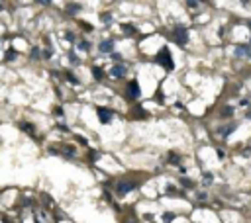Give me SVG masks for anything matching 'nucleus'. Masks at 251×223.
<instances>
[{
	"instance_id": "19",
	"label": "nucleus",
	"mask_w": 251,
	"mask_h": 223,
	"mask_svg": "<svg viewBox=\"0 0 251 223\" xmlns=\"http://www.w3.org/2000/svg\"><path fill=\"white\" fill-rule=\"evenodd\" d=\"M32 59H39V49H38V47L32 49Z\"/></svg>"
},
{
	"instance_id": "3",
	"label": "nucleus",
	"mask_w": 251,
	"mask_h": 223,
	"mask_svg": "<svg viewBox=\"0 0 251 223\" xmlns=\"http://www.w3.org/2000/svg\"><path fill=\"white\" fill-rule=\"evenodd\" d=\"M137 186V182H134V180H124V182H118V194L120 196H124V194H128V192H131Z\"/></svg>"
},
{
	"instance_id": "11",
	"label": "nucleus",
	"mask_w": 251,
	"mask_h": 223,
	"mask_svg": "<svg viewBox=\"0 0 251 223\" xmlns=\"http://www.w3.org/2000/svg\"><path fill=\"white\" fill-rule=\"evenodd\" d=\"M92 77L96 78V80H102V77H104V74H102V69H100V67H92Z\"/></svg>"
},
{
	"instance_id": "7",
	"label": "nucleus",
	"mask_w": 251,
	"mask_h": 223,
	"mask_svg": "<svg viewBox=\"0 0 251 223\" xmlns=\"http://www.w3.org/2000/svg\"><path fill=\"white\" fill-rule=\"evenodd\" d=\"M235 57H251V45H238L235 47Z\"/></svg>"
},
{
	"instance_id": "25",
	"label": "nucleus",
	"mask_w": 251,
	"mask_h": 223,
	"mask_svg": "<svg viewBox=\"0 0 251 223\" xmlns=\"http://www.w3.org/2000/svg\"><path fill=\"white\" fill-rule=\"evenodd\" d=\"M222 114H224V116H232V108H224Z\"/></svg>"
},
{
	"instance_id": "5",
	"label": "nucleus",
	"mask_w": 251,
	"mask_h": 223,
	"mask_svg": "<svg viewBox=\"0 0 251 223\" xmlns=\"http://www.w3.org/2000/svg\"><path fill=\"white\" fill-rule=\"evenodd\" d=\"M128 94L131 96V98H139V94H141V90H139V84H137V80H131V82L128 84Z\"/></svg>"
},
{
	"instance_id": "8",
	"label": "nucleus",
	"mask_w": 251,
	"mask_h": 223,
	"mask_svg": "<svg viewBox=\"0 0 251 223\" xmlns=\"http://www.w3.org/2000/svg\"><path fill=\"white\" fill-rule=\"evenodd\" d=\"M110 74H112L114 78H120V77H124V74H126V67L124 65H116V67L110 69Z\"/></svg>"
},
{
	"instance_id": "22",
	"label": "nucleus",
	"mask_w": 251,
	"mask_h": 223,
	"mask_svg": "<svg viewBox=\"0 0 251 223\" xmlns=\"http://www.w3.org/2000/svg\"><path fill=\"white\" fill-rule=\"evenodd\" d=\"M187 6H188V8H196V6H198V2H194V0H190V2H187Z\"/></svg>"
},
{
	"instance_id": "18",
	"label": "nucleus",
	"mask_w": 251,
	"mask_h": 223,
	"mask_svg": "<svg viewBox=\"0 0 251 223\" xmlns=\"http://www.w3.org/2000/svg\"><path fill=\"white\" fill-rule=\"evenodd\" d=\"M69 61H71L73 65H77V63H79V59H77V55H75V53H69Z\"/></svg>"
},
{
	"instance_id": "20",
	"label": "nucleus",
	"mask_w": 251,
	"mask_h": 223,
	"mask_svg": "<svg viewBox=\"0 0 251 223\" xmlns=\"http://www.w3.org/2000/svg\"><path fill=\"white\" fill-rule=\"evenodd\" d=\"M173 217H175L173 213H165V215H163V221H165V223H169V221H173Z\"/></svg>"
},
{
	"instance_id": "14",
	"label": "nucleus",
	"mask_w": 251,
	"mask_h": 223,
	"mask_svg": "<svg viewBox=\"0 0 251 223\" xmlns=\"http://www.w3.org/2000/svg\"><path fill=\"white\" fill-rule=\"evenodd\" d=\"M181 184L184 186V188H194V182H192V180H188V178H182Z\"/></svg>"
},
{
	"instance_id": "2",
	"label": "nucleus",
	"mask_w": 251,
	"mask_h": 223,
	"mask_svg": "<svg viewBox=\"0 0 251 223\" xmlns=\"http://www.w3.org/2000/svg\"><path fill=\"white\" fill-rule=\"evenodd\" d=\"M157 63H159V65H163L167 71H173L175 63H173V59L169 57V49H167V47H163V49H161V53L157 55Z\"/></svg>"
},
{
	"instance_id": "4",
	"label": "nucleus",
	"mask_w": 251,
	"mask_h": 223,
	"mask_svg": "<svg viewBox=\"0 0 251 223\" xmlns=\"http://www.w3.org/2000/svg\"><path fill=\"white\" fill-rule=\"evenodd\" d=\"M96 114H98V120L102 121V123H110V121H112V112H110V110H106V108H98L96 110Z\"/></svg>"
},
{
	"instance_id": "24",
	"label": "nucleus",
	"mask_w": 251,
	"mask_h": 223,
	"mask_svg": "<svg viewBox=\"0 0 251 223\" xmlns=\"http://www.w3.org/2000/svg\"><path fill=\"white\" fill-rule=\"evenodd\" d=\"M110 57H112L114 61H120V59H122V55H120V53H112V55H110Z\"/></svg>"
},
{
	"instance_id": "27",
	"label": "nucleus",
	"mask_w": 251,
	"mask_h": 223,
	"mask_svg": "<svg viewBox=\"0 0 251 223\" xmlns=\"http://www.w3.org/2000/svg\"><path fill=\"white\" fill-rule=\"evenodd\" d=\"M43 57H45V59H49V57H51V49H47L45 53H43Z\"/></svg>"
},
{
	"instance_id": "17",
	"label": "nucleus",
	"mask_w": 251,
	"mask_h": 223,
	"mask_svg": "<svg viewBox=\"0 0 251 223\" xmlns=\"http://www.w3.org/2000/svg\"><path fill=\"white\" fill-rule=\"evenodd\" d=\"M212 178H214V176H212L210 172H206V174H204V184L210 186V184H212Z\"/></svg>"
},
{
	"instance_id": "26",
	"label": "nucleus",
	"mask_w": 251,
	"mask_h": 223,
	"mask_svg": "<svg viewBox=\"0 0 251 223\" xmlns=\"http://www.w3.org/2000/svg\"><path fill=\"white\" fill-rule=\"evenodd\" d=\"M224 155H226V153L222 151V149H218V159H224Z\"/></svg>"
},
{
	"instance_id": "1",
	"label": "nucleus",
	"mask_w": 251,
	"mask_h": 223,
	"mask_svg": "<svg viewBox=\"0 0 251 223\" xmlns=\"http://www.w3.org/2000/svg\"><path fill=\"white\" fill-rule=\"evenodd\" d=\"M173 37H175V41L179 43V45H187V41H188V29L184 27V26H175Z\"/></svg>"
},
{
	"instance_id": "12",
	"label": "nucleus",
	"mask_w": 251,
	"mask_h": 223,
	"mask_svg": "<svg viewBox=\"0 0 251 223\" xmlns=\"http://www.w3.org/2000/svg\"><path fill=\"white\" fill-rule=\"evenodd\" d=\"M79 10H80V4H69L67 6V12L69 14H77Z\"/></svg>"
},
{
	"instance_id": "13",
	"label": "nucleus",
	"mask_w": 251,
	"mask_h": 223,
	"mask_svg": "<svg viewBox=\"0 0 251 223\" xmlns=\"http://www.w3.org/2000/svg\"><path fill=\"white\" fill-rule=\"evenodd\" d=\"M16 51H14V49H8V51H6V61H12V59H16Z\"/></svg>"
},
{
	"instance_id": "10",
	"label": "nucleus",
	"mask_w": 251,
	"mask_h": 223,
	"mask_svg": "<svg viewBox=\"0 0 251 223\" xmlns=\"http://www.w3.org/2000/svg\"><path fill=\"white\" fill-rule=\"evenodd\" d=\"M122 32H124L126 35H131V33H136V27L131 26V24H124V26H122Z\"/></svg>"
},
{
	"instance_id": "16",
	"label": "nucleus",
	"mask_w": 251,
	"mask_h": 223,
	"mask_svg": "<svg viewBox=\"0 0 251 223\" xmlns=\"http://www.w3.org/2000/svg\"><path fill=\"white\" fill-rule=\"evenodd\" d=\"M20 127L24 129V131H29V133H33V125H29V123H20Z\"/></svg>"
},
{
	"instance_id": "21",
	"label": "nucleus",
	"mask_w": 251,
	"mask_h": 223,
	"mask_svg": "<svg viewBox=\"0 0 251 223\" xmlns=\"http://www.w3.org/2000/svg\"><path fill=\"white\" fill-rule=\"evenodd\" d=\"M102 22H112V16L110 14H102Z\"/></svg>"
},
{
	"instance_id": "6",
	"label": "nucleus",
	"mask_w": 251,
	"mask_h": 223,
	"mask_svg": "<svg viewBox=\"0 0 251 223\" xmlns=\"http://www.w3.org/2000/svg\"><path fill=\"white\" fill-rule=\"evenodd\" d=\"M98 49L102 51V53H112V51H114V41H112V39H104V41H100Z\"/></svg>"
},
{
	"instance_id": "15",
	"label": "nucleus",
	"mask_w": 251,
	"mask_h": 223,
	"mask_svg": "<svg viewBox=\"0 0 251 223\" xmlns=\"http://www.w3.org/2000/svg\"><path fill=\"white\" fill-rule=\"evenodd\" d=\"M77 47H79L80 51H88V43H86V41H77Z\"/></svg>"
},
{
	"instance_id": "9",
	"label": "nucleus",
	"mask_w": 251,
	"mask_h": 223,
	"mask_svg": "<svg viewBox=\"0 0 251 223\" xmlns=\"http://www.w3.org/2000/svg\"><path fill=\"white\" fill-rule=\"evenodd\" d=\"M233 129H235V123H230V125H226V127H220V129H218V133H220L222 137H228Z\"/></svg>"
},
{
	"instance_id": "28",
	"label": "nucleus",
	"mask_w": 251,
	"mask_h": 223,
	"mask_svg": "<svg viewBox=\"0 0 251 223\" xmlns=\"http://www.w3.org/2000/svg\"><path fill=\"white\" fill-rule=\"evenodd\" d=\"M247 117H249V120H251V112H249V114H247Z\"/></svg>"
},
{
	"instance_id": "23",
	"label": "nucleus",
	"mask_w": 251,
	"mask_h": 223,
	"mask_svg": "<svg viewBox=\"0 0 251 223\" xmlns=\"http://www.w3.org/2000/svg\"><path fill=\"white\" fill-rule=\"evenodd\" d=\"M169 161H171V162H177V161H179V155H173V153H171V157H169Z\"/></svg>"
}]
</instances>
